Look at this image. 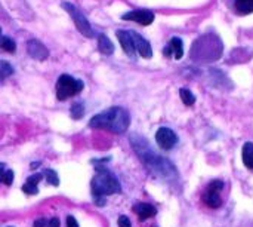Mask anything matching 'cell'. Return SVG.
<instances>
[{
    "instance_id": "obj_33",
    "label": "cell",
    "mask_w": 253,
    "mask_h": 227,
    "mask_svg": "<svg viewBox=\"0 0 253 227\" xmlns=\"http://www.w3.org/2000/svg\"><path fill=\"white\" fill-rule=\"evenodd\" d=\"M0 37H2V28H0Z\"/></svg>"
},
{
    "instance_id": "obj_31",
    "label": "cell",
    "mask_w": 253,
    "mask_h": 227,
    "mask_svg": "<svg viewBox=\"0 0 253 227\" xmlns=\"http://www.w3.org/2000/svg\"><path fill=\"white\" fill-rule=\"evenodd\" d=\"M3 168H5V163H0V181L3 180Z\"/></svg>"
},
{
    "instance_id": "obj_8",
    "label": "cell",
    "mask_w": 253,
    "mask_h": 227,
    "mask_svg": "<svg viewBox=\"0 0 253 227\" xmlns=\"http://www.w3.org/2000/svg\"><path fill=\"white\" fill-rule=\"evenodd\" d=\"M156 141L161 150H171L178 144V135L171 128L161 126L156 132Z\"/></svg>"
},
{
    "instance_id": "obj_13",
    "label": "cell",
    "mask_w": 253,
    "mask_h": 227,
    "mask_svg": "<svg viewBox=\"0 0 253 227\" xmlns=\"http://www.w3.org/2000/svg\"><path fill=\"white\" fill-rule=\"evenodd\" d=\"M116 35H117V39H119V42H120L123 51H125L129 56H135L136 49H135V45H133V40H132L130 32H126V30H117Z\"/></svg>"
},
{
    "instance_id": "obj_16",
    "label": "cell",
    "mask_w": 253,
    "mask_h": 227,
    "mask_svg": "<svg viewBox=\"0 0 253 227\" xmlns=\"http://www.w3.org/2000/svg\"><path fill=\"white\" fill-rule=\"evenodd\" d=\"M98 48H99L101 53H104V55H111L114 52V45L111 43V40L105 35H101L98 37Z\"/></svg>"
},
{
    "instance_id": "obj_14",
    "label": "cell",
    "mask_w": 253,
    "mask_h": 227,
    "mask_svg": "<svg viewBox=\"0 0 253 227\" xmlns=\"http://www.w3.org/2000/svg\"><path fill=\"white\" fill-rule=\"evenodd\" d=\"M135 214L141 218V220H145V218H151L157 214V210L150 205V204H138L133 207Z\"/></svg>"
},
{
    "instance_id": "obj_7",
    "label": "cell",
    "mask_w": 253,
    "mask_h": 227,
    "mask_svg": "<svg viewBox=\"0 0 253 227\" xmlns=\"http://www.w3.org/2000/svg\"><path fill=\"white\" fill-rule=\"evenodd\" d=\"M222 187H223V181H221V180H215L207 186L206 192L202 196L205 205H207L209 208H213V210H216L222 205V197H221Z\"/></svg>"
},
{
    "instance_id": "obj_22",
    "label": "cell",
    "mask_w": 253,
    "mask_h": 227,
    "mask_svg": "<svg viewBox=\"0 0 253 227\" xmlns=\"http://www.w3.org/2000/svg\"><path fill=\"white\" fill-rule=\"evenodd\" d=\"M45 175H46V180L49 184L60 186V177H58V174H56V171H53V169H46Z\"/></svg>"
},
{
    "instance_id": "obj_4",
    "label": "cell",
    "mask_w": 253,
    "mask_h": 227,
    "mask_svg": "<svg viewBox=\"0 0 253 227\" xmlns=\"http://www.w3.org/2000/svg\"><path fill=\"white\" fill-rule=\"evenodd\" d=\"M213 35H210V39H209V46H206V37H200L197 42H194L192 48H191V56L192 60H197V61H213L216 60L218 56L221 55L222 52V43L221 40L215 36L213 42L210 43Z\"/></svg>"
},
{
    "instance_id": "obj_3",
    "label": "cell",
    "mask_w": 253,
    "mask_h": 227,
    "mask_svg": "<svg viewBox=\"0 0 253 227\" xmlns=\"http://www.w3.org/2000/svg\"><path fill=\"white\" fill-rule=\"evenodd\" d=\"M96 175L92 180V192L95 196H107V194H114L119 193L120 183L119 180L112 175L107 168L104 166H96Z\"/></svg>"
},
{
    "instance_id": "obj_20",
    "label": "cell",
    "mask_w": 253,
    "mask_h": 227,
    "mask_svg": "<svg viewBox=\"0 0 253 227\" xmlns=\"http://www.w3.org/2000/svg\"><path fill=\"white\" fill-rule=\"evenodd\" d=\"M14 74V67L8 61H0V80Z\"/></svg>"
},
{
    "instance_id": "obj_27",
    "label": "cell",
    "mask_w": 253,
    "mask_h": 227,
    "mask_svg": "<svg viewBox=\"0 0 253 227\" xmlns=\"http://www.w3.org/2000/svg\"><path fill=\"white\" fill-rule=\"evenodd\" d=\"M67 227H79V223H77V220L73 215L67 217Z\"/></svg>"
},
{
    "instance_id": "obj_26",
    "label": "cell",
    "mask_w": 253,
    "mask_h": 227,
    "mask_svg": "<svg viewBox=\"0 0 253 227\" xmlns=\"http://www.w3.org/2000/svg\"><path fill=\"white\" fill-rule=\"evenodd\" d=\"M43 178V175L42 174H36V175H32V177H28V180H27V183H30V184H34V186H37V183L40 181Z\"/></svg>"
},
{
    "instance_id": "obj_6",
    "label": "cell",
    "mask_w": 253,
    "mask_h": 227,
    "mask_svg": "<svg viewBox=\"0 0 253 227\" xmlns=\"http://www.w3.org/2000/svg\"><path fill=\"white\" fill-rule=\"evenodd\" d=\"M63 8L67 11V14L71 17V19L74 21V24H76V27H77V30L83 35V36H86V37H94L95 35H94V30H92V27H91V24H89V21H88V18L84 17L83 14H81V11L77 8V6H74V5H71V3H68V2H63Z\"/></svg>"
},
{
    "instance_id": "obj_11",
    "label": "cell",
    "mask_w": 253,
    "mask_h": 227,
    "mask_svg": "<svg viewBox=\"0 0 253 227\" xmlns=\"http://www.w3.org/2000/svg\"><path fill=\"white\" fill-rule=\"evenodd\" d=\"M130 36H132V40H133L136 52L141 56H144V58H151V56H153V49H151V45L148 43V40L144 39L141 35H138L136 32H130Z\"/></svg>"
},
{
    "instance_id": "obj_17",
    "label": "cell",
    "mask_w": 253,
    "mask_h": 227,
    "mask_svg": "<svg viewBox=\"0 0 253 227\" xmlns=\"http://www.w3.org/2000/svg\"><path fill=\"white\" fill-rule=\"evenodd\" d=\"M234 5L240 15H249L253 12V0H236Z\"/></svg>"
},
{
    "instance_id": "obj_24",
    "label": "cell",
    "mask_w": 253,
    "mask_h": 227,
    "mask_svg": "<svg viewBox=\"0 0 253 227\" xmlns=\"http://www.w3.org/2000/svg\"><path fill=\"white\" fill-rule=\"evenodd\" d=\"M6 186H11L14 183V171H6L3 174V180H2Z\"/></svg>"
},
{
    "instance_id": "obj_19",
    "label": "cell",
    "mask_w": 253,
    "mask_h": 227,
    "mask_svg": "<svg viewBox=\"0 0 253 227\" xmlns=\"http://www.w3.org/2000/svg\"><path fill=\"white\" fill-rule=\"evenodd\" d=\"M179 95H181V100L185 105H192L195 103V97L192 95V92L187 88H182L179 91Z\"/></svg>"
},
{
    "instance_id": "obj_1",
    "label": "cell",
    "mask_w": 253,
    "mask_h": 227,
    "mask_svg": "<svg viewBox=\"0 0 253 227\" xmlns=\"http://www.w3.org/2000/svg\"><path fill=\"white\" fill-rule=\"evenodd\" d=\"M130 144H132L133 150L136 152V155L139 156V159L142 160L144 165L148 168V171H151L154 175H157L160 178H164V180H171V178L176 177L175 166L167 159H164V157L158 156L157 153H154V150L147 143L145 138L139 137V135H132L130 137Z\"/></svg>"
},
{
    "instance_id": "obj_28",
    "label": "cell",
    "mask_w": 253,
    "mask_h": 227,
    "mask_svg": "<svg viewBox=\"0 0 253 227\" xmlns=\"http://www.w3.org/2000/svg\"><path fill=\"white\" fill-rule=\"evenodd\" d=\"M60 218H56V217H53V218H50L49 221H47V226L46 227H60Z\"/></svg>"
},
{
    "instance_id": "obj_12",
    "label": "cell",
    "mask_w": 253,
    "mask_h": 227,
    "mask_svg": "<svg viewBox=\"0 0 253 227\" xmlns=\"http://www.w3.org/2000/svg\"><path fill=\"white\" fill-rule=\"evenodd\" d=\"M163 53L167 58H176V60H181L184 56V43L179 37H174L171 39V42L167 43V46L163 49Z\"/></svg>"
},
{
    "instance_id": "obj_29",
    "label": "cell",
    "mask_w": 253,
    "mask_h": 227,
    "mask_svg": "<svg viewBox=\"0 0 253 227\" xmlns=\"http://www.w3.org/2000/svg\"><path fill=\"white\" fill-rule=\"evenodd\" d=\"M46 226H47V220L46 218H39L33 224V227H46Z\"/></svg>"
},
{
    "instance_id": "obj_23",
    "label": "cell",
    "mask_w": 253,
    "mask_h": 227,
    "mask_svg": "<svg viewBox=\"0 0 253 227\" xmlns=\"http://www.w3.org/2000/svg\"><path fill=\"white\" fill-rule=\"evenodd\" d=\"M22 192L27 193V194H37V193H39V189H37V186H34V184L25 183V184L22 186Z\"/></svg>"
},
{
    "instance_id": "obj_5",
    "label": "cell",
    "mask_w": 253,
    "mask_h": 227,
    "mask_svg": "<svg viewBox=\"0 0 253 227\" xmlns=\"http://www.w3.org/2000/svg\"><path fill=\"white\" fill-rule=\"evenodd\" d=\"M83 87L84 85L80 79H76L70 74H63L56 82V98L64 101L70 97H74L83 89Z\"/></svg>"
},
{
    "instance_id": "obj_2",
    "label": "cell",
    "mask_w": 253,
    "mask_h": 227,
    "mask_svg": "<svg viewBox=\"0 0 253 227\" xmlns=\"http://www.w3.org/2000/svg\"><path fill=\"white\" fill-rule=\"evenodd\" d=\"M130 125V116L123 107H111L89 121V126L95 129H107L114 134H123Z\"/></svg>"
},
{
    "instance_id": "obj_18",
    "label": "cell",
    "mask_w": 253,
    "mask_h": 227,
    "mask_svg": "<svg viewBox=\"0 0 253 227\" xmlns=\"http://www.w3.org/2000/svg\"><path fill=\"white\" fill-rule=\"evenodd\" d=\"M0 49H3V51H6L9 53H14L16 51V45H15V42L11 37L2 36V37H0Z\"/></svg>"
},
{
    "instance_id": "obj_21",
    "label": "cell",
    "mask_w": 253,
    "mask_h": 227,
    "mask_svg": "<svg viewBox=\"0 0 253 227\" xmlns=\"http://www.w3.org/2000/svg\"><path fill=\"white\" fill-rule=\"evenodd\" d=\"M83 113H84V107L81 103H76L70 108V115L73 116V119H80L83 116Z\"/></svg>"
},
{
    "instance_id": "obj_15",
    "label": "cell",
    "mask_w": 253,
    "mask_h": 227,
    "mask_svg": "<svg viewBox=\"0 0 253 227\" xmlns=\"http://www.w3.org/2000/svg\"><path fill=\"white\" fill-rule=\"evenodd\" d=\"M241 159L243 163L249 168L253 169V144L252 143H246L241 149Z\"/></svg>"
},
{
    "instance_id": "obj_10",
    "label": "cell",
    "mask_w": 253,
    "mask_h": 227,
    "mask_svg": "<svg viewBox=\"0 0 253 227\" xmlns=\"http://www.w3.org/2000/svg\"><path fill=\"white\" fill-rule=\"evenodd\" d=\"M27 52H28V55L32 56V58L39 60V61H45L47 56H49L47 48L40 40H36V39L28 40V43H27Z\"/></svg>"
},
{
    "instance_id": "obj_9",
    "label": "cell",
    "mask_w": 253,
    "mask_h": 227,
    "mask_svg": "<svg viewBox=\"0 0 253 227\" xmlns=\"http://www.w3.org/2000/svg\"><path fill=\"white\" fill-rule=\"evenodd\" d=\"M122 18L126 21L138 22L141 25H150L154 21V14L151 11H147V9H136V11H130V12L123 14Z\"/></svg>"
},
{
    "instance_id": "obj_30",
    "label": "cell",
    "mask_w": 253,
    "mask_h": 227,
    "mask_svg": "<svg viewBox=\"0 0 253 227\" xmlns=\"http://www.w3.org/2000/svg\"><path fill=\"white\" fill-rule=\"evenodd\" d=\"M95 204L99 205V207H104L105 205V199L104 196H95Z\"/></svg>"
},
{
    "instance_id": "obj_34",
    "label": "cell",
    "mask_w": 253,
    "mask_h": 227,
    "mask_svg": "<svg viewBox=\"0 0 253 227\" xmlns=\"http://www.w3.org/2000/svg\"><path fill=\"white\" fill-rule=\"evenodd\" d=\"M8 227H12V226H8Z\"/></svg>"
},
{
    "instance_id": "obj_25",
    "label": "cell",
    "mask_w": 253,
    "mask_h": 227,
    "mask_svg": "<svg viewBox=\"0 0 253 227\" xmlns=\"http://www.w3.org/2000/svg\"><path fill=\"white\" fill-rule=\"evenodd\" d=\"M119 227H132V224H130V220L126 217V215H122V217H119Z\"/></svg>"
},
{
    "instance_id": "obj_32",
    "label": "cell",
    "mask_w": 253,
    "mask_h": 227,
    "mask_svg": "<svg viewBox=\"0 0 253 227\" xmlns=\"http://www.w3.org/2000/svg\"><path fill=\"white\" fill-rule=\"evenodd\" d=\"M39 166H40V162H33V163H32V169L39 168Z\"/></svg>"
}]
</instances>
